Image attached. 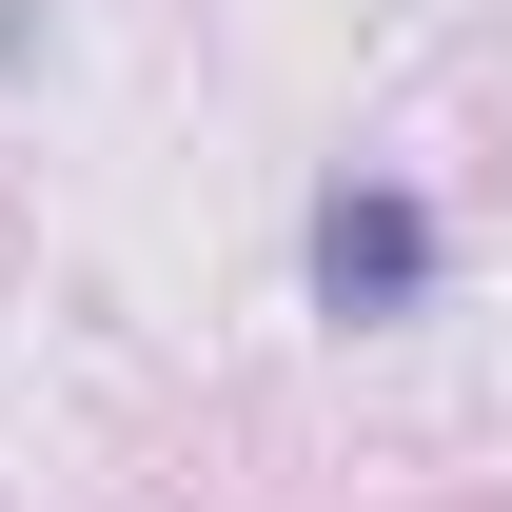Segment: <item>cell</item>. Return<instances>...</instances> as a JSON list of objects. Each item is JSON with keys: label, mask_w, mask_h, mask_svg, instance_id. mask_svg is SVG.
<instances>
[{"label": "cell", "mask_w": 512, "mask_h": 512, "mask_svg": "<svg viewBox=\"0 0 512 512\" xmlns=\"http://www.w3.org/2000/svg\"><path fill=\"white\" fill-rule=\"evenodd\" d=\"M316 296L335 316H414V296H434V217H414L394 178H335L316 197Z\"/></svg>", "instance_id": "6da1fadb"}]
</instances>
